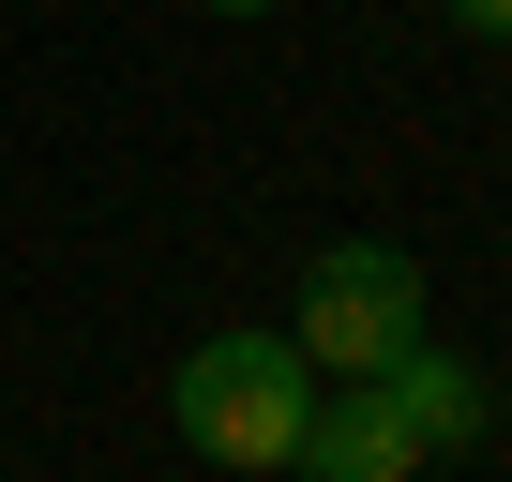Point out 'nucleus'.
Wrapping results in <instances>:
<instances>
[{"label":"nucleus","instance_id":"f257e3e1","mask_svg":"<svg viewBox=\"0 0 512 482\" xmlns=\"http://www.w3.org/2000/svg\"><path fill=\"white\" fill-rule=\"evenodd\" d=\"M166 422H181V452H211L241 482H287L302 467V422H317V362L287 332H211L166 377Z\"/></svg>","mask_w":512,"mask_h":482},{"label":"nucleus","instance_id":"f03ea898","mask_svg":"<svg viewBox=\"0 0 512 482\" xmlns=\"http://www.w3.org/2000/svg\"><path fill=\"white\" fill-rule=\"evenodd\" d=\"M407 332H422V272H407V241H317V257H302V317H287V347H302L317 377H377Z\"/></svg>","mask_w":512,"mask_h":482},{"label":"nucleus","instance_id":"7ed1b4c3","mask_svg":"<svg viewBox=\"0 0 512 482\" xmlns=\"http://www.w3.org/2000/svg\"><path fill=\"white\" fill-rule=\"evenodd\" d=\"M377 392H392V422H407L422 452H482V437H497V377H482L467 347H422V332H407V347L377 362Z\"/></svg>","mask_w":512,"mask_h":482},{"label":"nucleus","instance_id":"20e7f679","mask_svg":"<svg viewBox=\"0 0 512 482\" xmlns=\"http://www.w3.org/2000/svg\"><path fill=\"white\" fill-rule=\"evenodd\" d=\"M302 467L317 482H422L437 452L392 422V392L377 377H317V422H302Z\"/></svg>","mask_w":512,"mask_h":482},{"label":"nucleus","instance_id":"39448f33","mask_svg":"<svg viewBox=\"0 0 512 482\" xmlns=\"http://www.w3.org/2000/svg\"><path fill=\"white\" fill-rule=\"evenodd\" d=\"M452 31H482V46H512V0H437Z\"/></svg>","mask_w":512,"mask_h":482},{"label":"nucleus","instance_id":"423d86ee","mask_svg":"<svg viewBox=\"0 0 512 482\" xmlns=\"http://www.w3.org/2000/svg\"><path fill=\"white\" fill-rule=\"evenodd\" d=\"M196 16H287V0H196Z\"/></svg>","mask_w":512,"mask_h":482}]
</instances>
